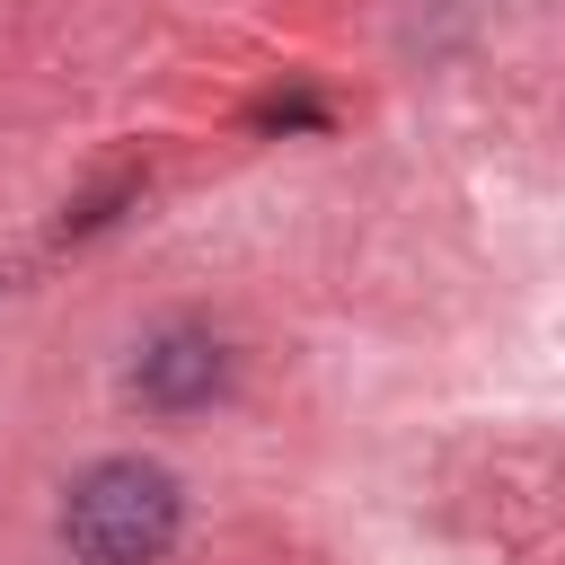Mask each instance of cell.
<instances>
[{
	"label": "cell",
	"mask_w": 565,
	"mask_h": 565,
	"mask_svg": "<svg viewBox=\"0 0 565 565\" xmlns=\"http://www.w3.org/2000/svg\"><path fill=\"white\" fill-rule=\"evenodd\" d=\"M62 530H71V547L88 565H150L177 539V477L141 468V459H106V468H88L71 486Z\"/></svg>",
	"instance_id": "6da1fadb"
},
{
	"label": "cell",
	"mask_w": 565,
	"mask_h": 565,
	"mask_svg": "<svg viewBox=\"0 0 565 565\" xmlns=\"http://www.w3.org/2000/svg\"><path fill=\"white\" fill-rule=\"evenodd\" d=\"M141 388L159 397V406H185V397H212L221 388V353L203 344V335H168L150 362H141Z\"/></svg>",
	"instance_id": "7a4b0ae2"
}]
</instances>
